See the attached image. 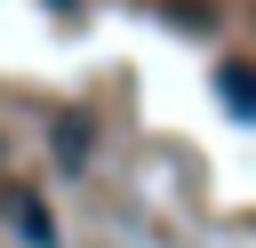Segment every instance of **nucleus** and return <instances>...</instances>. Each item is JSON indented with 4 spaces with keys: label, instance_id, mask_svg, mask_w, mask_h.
<instances>
[{
    "label": "nucleus",
    "instance_id": "f257e3e1",
    "mask_svg": "<svg viewBox=\"0 0 256 248\" xmlns=\"http://www.w3.org/2000/svg\"><path fill=\"white\" fill-rule=\"evenodd\" d=\"M216 96L232 120H256V56H224L216 64Z\"/></svg>",
    "mask_w": 256,
    "mask_h": 248
},
{
    "label": "nucleus",
    "instance_id": "f03ea898",
    "mask_svg": "<svg viewBox=\"0 0 256 248\" xmlns=\"http://www.w3.org/2000/svg\"><path fill=\"white\" fill-rule=\"evenodd\" d=\"M8 208H16V232H24L32 248H56V224H48V200H40V192H8Z\"/></svg>",
    "mask_w": 256,
    "mask_h": 248
},
{
    "label": "nucleus",
    "instance_id": "7ed1b4c3",
    "mask_svg": "<svg viewBox=\"0 0 256 248\" xmlns=\"http://www.w3.org/2000/svg\"><path fill=\"white\" fill-rule=\"evenodd\" d=\"M56 160H64V168L88 160V120H56Z\"/></svg>",
    "mask_w": 256,
    "mask_h": 248
}]
</instances>
